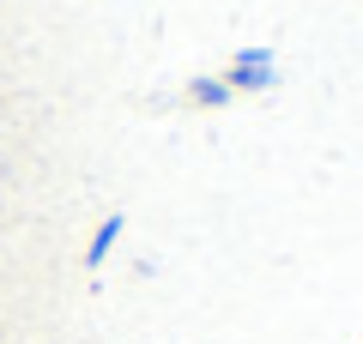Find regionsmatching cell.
I'll return each mask as SVG.
<instances>
[{"instance_id":"2","label":"cell","mask_w":363,"mask_h":344,"mask_svg":"<svg viewBox=\"0 0 363 344\" xmlns=\"http://www.w3.org/2000/svg\"><path fill=\"white\" fill-rule=\"evenodd\" d=\"M182 103H188V109H224V103H230V85H224V79H188V85H182Z\"/></svg>"},{"instance_id":"1","label":"cell","mask_w":363,"mask_h":344,"mask_svg":"<svg viewBox=\"0 0 363 344\" xmlns=\"http://www.w3.org/2000/svg\"><path fill=\"white\" fill-rule=\"evenodd\" d=\"M267 55H236V61L230 67H224V85H230V97H236V91H260V85H267Z\"/></svg>"},{"instance_id":"3","label":"cell","mask_w":363,"mask_h":344,"mask_svg":"<svg viewBox=\"0 0 363 344\" xmlns=\"http://www.w3.org/2000/svg\"><path fill=\"white\" fill-rule=\"evenodd\" d=\"M116 229H121V217H109V224L97 229V236H91V260H104V254H109V242H116Z\"/></svg>"}]
</instances>
